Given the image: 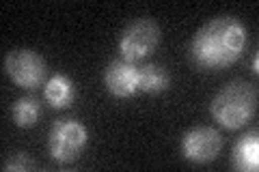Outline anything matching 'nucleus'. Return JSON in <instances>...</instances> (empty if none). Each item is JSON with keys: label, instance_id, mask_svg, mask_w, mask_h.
<instances>
[{"label": "nucleus", "instance_id": "1", "mask_svg": "<svg viewBox=\"0 0 259 172\" xmlns=\"http://www.w3.org/2000/svg\"><path fill=\"white\" fill-rule=\"evenodd\" d=\"M246 45V28L236 15L205 22L190 41V59L199 69H225L236 63Z\"/></svg>", "mask_w": 259, "mask_h": 172}, {"label": "nucleus", "instance_id": "2", "mask_svg": "<svg viewBox=\"0 0 259 172\" xmlns=\"http://www.w3.org/2000/svg\"><path fill=\"white\" fill-rule=\"evenodd\" d=\"M214 121L225 129H240L257 112V88L244 80L225 84L209 103Z\"/></svg>", "mask_w": 259, "mask_h": 172}, {"label": "nucleus", "instance_id": "3", "mask_svg": "<svg viewBox=\"0 0 259 172\" xmlns=\"http://www.w3.org/2000/svg\"><path fill=\"white\" fill-rule=\"evenodd\" d=\"M89 144V132L80 121L63 119L56 121L48 134V151L50 157L59 163L76 161Z\"/></svg>", "mask_w": 259, "mask_h": 172}, {"label": "nucleus", "instance_id": "4", "mask_svg": "<svg viewBox=\"0 0 259 172\" xmlns=\"http://www.w3.org/2000/svg\"><path fill=\"white\" fill-rule=\"evenodd\" d=\"M5 73L15 86L32 91L44 84L48 76V65L39 52L28 50V47H15L5 56Z\"/></svg>", "mask_w": 259, "mask_h": 172}, {"label": "nucleus", "instance_id": "5", "mask_svg": "<svg viewBox=\"0 0 259 172\" xmlns=\"http://www.w3.org/2000/svg\"><path fill=\"white\" fill-rule=\"evenodd\" d=\"M160 43V28L158 24L149 18L134 20L119 37V52L121 59L127 63H139L143 59H147L156 52V47Z\"/></svg>", "mask_w": 259, "mask_h": 172}, {"label": "nucleus", "instance_id": "6", "mask_svg": "<svg viewBox=\"0 0 259 172\" xmlns=\"http://www.w3.org/2000/svg\"><path fill=\"white\" fill-rule=\"evenodd\" d=\"M223 149V136L214 127H192L182 138V157L190 163H209Z\"/></svg>", "mask_w": 259, "mask_h": 172}, {"label": "nucleus", "instance_id": "7", "mask_svg": "<svg viewBox=\"0 0 259 172\" xmlns=\"http://www.w3.org/2000/svg\"><path fill=\"white\" fill-rule=\"evenodd\" d=\"M104 84H106V91L117 99L134 97L139 93V67L123 59L112 61L104 71Z\"/></svg>", "mask_w": 259, "mask_h": 172}, {"label": "nucleus", "instance_id": "8", "mask_svg": "<svg viewBox=\"0 0 259 172\" xmlns=\"http://www.w3.org/2000/svg\"><path fill=\"white\" fill-rule=\"evenodd\" d=\"M76 95H78V91H76L74 80L69 76H65V73H54V76H50L46 80L44 97L56 110L69 108V105L76 101Z\"/></svg>", "mask_w": 259, "mask_h": 172}, {"label": "nucleus", "instance_id": "9", "mask_svg": "<svg viewBox=\"0 0 259 172\" xmlns=\"http://www.w3.org/2000/svg\"><path fill=\"white\" fill-rule=\"evenodd\" d=\"M231 168L238 172H255L259 168V134L242 136L231 151Z\"/></svg>", "mask_w": 259, "mask_h": 172}, {"label": "nucleus", "instance_id": "10", "mask_svg": "<svg viewBox=\"0 0 259 172\" xmlns=\"http://www.w3.org/2000/svg\"><path fill=\"white\" fill-rule=\"evenodd\" d=\"M168 71L156 63H147L145 67H139V93L158 95L168 88Z\"/></svg>", "mask_w": 259, "mask_h": 172}, {"label": "nucleus", "instance_id": "11", "mask_svg": "<svg viewBox=\"0 0 259 172\" xmlns=\"http://www.w3.org/2000/svg\"><path fill=\"white\" fill-rule=\"evenodd\" d=\"M39 114H41V105H39L35 97H20V99L11 105V119L15 125L22 129L35 125L39 121Z\"/></svg>", "mask_w": 259, "mask_h": 172}, {"label": "nucleus", "instance_id": "12", "mask_svg": "<svg viewBox=\"0 0 259 172\" xmlns=\"http://www.w3.org/2000/svg\"><path fill=\"white\" fill-rule=\"evenodd\" d=\"M3 170L5 172H24V170H37L35 159L26 153H13L3 161Z\"/></svg>", "mask_w": 259, "mask_h": 172}, {"label": "nucleus", "instance_id": "13", "mask_svg": "<svg viewBox=\"0 0 259 172\" xmlns=\"http://www.w3.org/2000/svg\"><path fill=\"white\" fill-rule=\"evenodd\" d=\"M257 65H259V59H257V54L253 56V73H257L259 69H257Z\"/></svg>", "mask_w": 259, "mask_h": 172}]
</instances>
